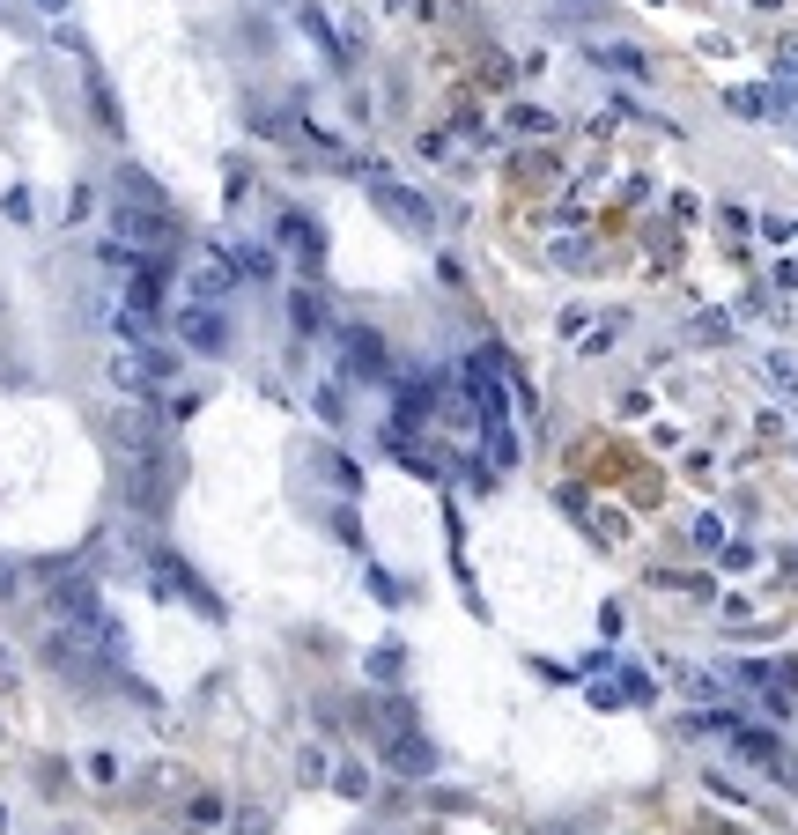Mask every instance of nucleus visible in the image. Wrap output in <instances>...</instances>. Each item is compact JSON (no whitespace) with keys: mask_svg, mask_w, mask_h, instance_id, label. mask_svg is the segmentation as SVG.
<instances>
[{"mask_svg":"<svg viewBox=\"0 0 798 835\" xmlns=\"http://www.w3.org/2000/svg\"><path fill=\"white\" fill-rule=\"evenodd\" d=\"M377 739H385V762H392L399 776H429V769H436L429 739L414 732V717L399 710V702H385V710H377Z\"/></svg>","mask_w":798,"mask_h":835,"instance_id":"f257e3e1","label":"nucleus"},{"mask_svg":"<svg viewBox=\"0 0 798 835\" xmlns=\"http://www.w3.org/2000/svg\"><path fill=\"white\" fill-rule=\"evenodd\" d=\"M370 200H377V207H392V215H399V222H407V230H414V237H429V230H436V215H429V200H414V193H407V185H399V178H392V170H370Z\"/></svg>","mask_w":798,"mask_h":835,"instance_id":"f03ea898","label":"nucleus"},{"mask_svg":"<svg viewBox=\"0 0 798 835\" xmlns=\"http://www.w3.org/2000/svg\"><path fill=\"white\" fill-rule=\"evenodd\" d=\"M148 569H156V584H163V592H178L185 606H200V614H222V606L207 599V584H200L178 555H170V547H148Z\"/></svg>","mask_w":798,"mask_h":835,"instance_id":"7ed1b4c3","label":"nucleus"},{"mask_svg":"<svg viewBox=\"0 0 798 835\" xmlns=\"http://www.w3.org/2000/svg\"><path fill=\"white\" fill-rule=\"evenodd\" d=\"M237 289V267L222 259V244H193V303H222Z\"/></svg>","mask_w":798,"mask_h":835,"instance_id":"20e7f679","label":"nucleus"},{"mask_svg":"<svg viewBox=\"0 0 798 835\" xmlns=\"http://www.w3.org/2000/svg\"><path fill=\"white\" fill-rule=\"evenodd\" d=\"M340 370H348V377H392L385 340L363 333V326H340Z\"/></svg>","mask_w":798,"mask_h":835,"instance_id":"39448f33","label":"nucleus"},{"mask_svg":"<svg viewBox=\"0 0 798 835\" xmlns=\"http://www.w3.org/2000/svg\"><path fill=\"white\" fill-rule=\"evenodd\" d=\"M178 333L193 340L200 355H222V348H230V326H222V303H185V311H178Z\"/></svg>","mask_w":798,"mask_h":835,"instance_id":"423d86ee","label":"nucleus"},{"mask_svg":"<svg viewBox=\"0 0 798 835\" xmlns=\"http://www.w3.org/2000/svg\"><path fill=\"white\" fill-rule=\"evenodd\" d=\"M274 237H281V252H296V259H303V267H318V259H326V230H318L311 215H296V207H281Z\"/></svg>","mask_w":798,"mask_h":835,"instance_id":"0eeeda50","label":"nucleus"},{"mask_svg":"<svg viewBox=\"0 0 798 835\" xmlns=\"http://www.w3.org/2000/svg\"><path fill=\"white\" fill-rule=\"evenodd\" d=\"M52 621H97L104 614V606H97V584H89V577H52Z\"/></svg>","mask_w":798,"mask_h":835,"instance_id":"6e6552de","label":"nucleus"},{"mask_svg":"<svg viewBox=\"0 0 798 835\" xmlns=\"http://www.w3.org/2000/svg\"><path fill=\"white\" fill-rule=\"evenodd\" d=\"M289 318H296L303 333H326L333 326V311H326V296H318V289H296L289 296Z\"/></svg>","mask_w":798,"mask_h":835,"instance_id":"1a4fd4ad","label":"nucleus"},{"mask_svg":"<svg viewBox=\"0 0 798 835\" xmlns=\"http://www.w3.org/2000/svg\"><path fill=\"white\" fill-rule=\"evenodd\" d=\"M592 60H599V67H614V74H636V82L651 74V67H643V52H636V45H592Z\"/></svg>","mask_w":798,"mask_h":835,"instance_id":"9d476101","label":"nucleus"},{"mask_svg":"<svg viewBox=\"0 0 798 835\" xmlns=\"http://www.w3.org/2000/svg\"><path fill=\"white\" fill-rule=\"evenodd\" d=\"M510 126L540 141V134H555V111H532V104H518V111H510Z\"/></svg>","mask_w":798,"mask_h":835,"instance_id":"9b49d317","label":"nucleus"},{"mask_svg":"<svg viewBox=\"0 0 798 835\" xmlns=\"http://www.w3.org/2000/svg\"><path fill=\"white\" fill-rule=\"evenodd\" d=\"M318 466H326V473H333V481H340V488H348V496H355V488H363V473H355L348 459H333V451H326V459H318Z\"/></svg>","mask_w":798,"mask_h":835,"instance_id":"f8f14e48","label":"nucleus"},{"mask_svg":"<svg viewBox=\"0 0 798 835\" xmlns=\"http://www.w3.org/2000/svg\"><path fill=\"white\" fill-rule=\"evenodd\" d=\"M769 377H776L784 392H798V363H791V355H769Z\"/></svg>","mask_w":798,"mask_h":835,"instance_id":"ddd939ff","label":"nucleus"},{"mask_svg":"<svg viewBox=\"0 0 798 835\" xmlns=\"http://www.w3.org/2000/svg\"><path fill=\"white\" fill-rule=\"evenodd\" d=\"M732 111H754V119H762L769 97H762V89H732Z\"/></svg>","mask_w":798,"mask_h":835,"instance_id":"4468645a","label":"nucleus"},{"mask_svg":"<svg viewBox=\"0 0 798 835\" xmlns=\"http://www.w3.org/2000/svg\"><path fill=\"white\" fill-rule=\"evenodd\" d=\"M37 8H52V15H60V8H67V0H37Z\"/></svg>","mask_w":798,"mask_h":835,"instance_id":"2eb2a0df","label":"nucleus"}]
</instances>
